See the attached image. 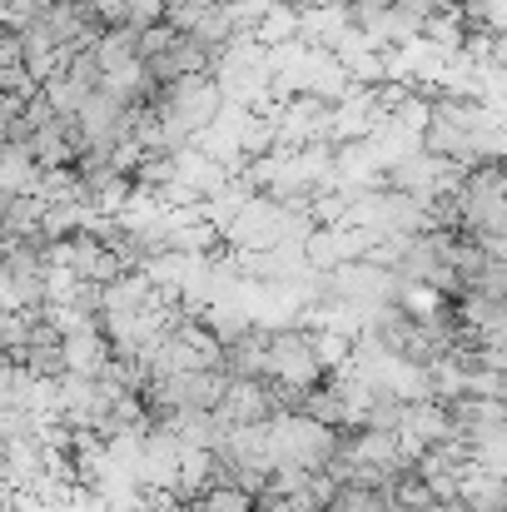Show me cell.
Listing matches in <instances>:
<instances>
[{"instance_id":"cell-1","label":"cell","mask_w":507,"mask_h":512,"mask_svg":"<svg viewBox=\"0 0 507 512\" xmlns=\"http://www.w3.org/2000/svg\"><path fill=\"white\" fill-rule=\"evenodd\" d=\"M224 110H229V100H224V90H219V80H214V75H194V80L169 85L165 105H160V115L174 120L179 130H189V135H194V145H199V135H209V130L219 125V115H224Z\"/></svg>"},{"instance_id":"cell-2","label":"cell","mask_w":507,"mask_h":512,"mask_svg":"<svg viewBox=\"0 0 507 512\" xmlns=\"http://www.w3.org/2000/svg\"><path fill=\"white\" fill-rule=\"evenodd\" d=\"M329 512H403L393 488H373V483H343Z\"/></svg>"},{"instance_id":"cell-3","label":"cell","mask_w":507,"mask_h":512,"mask_svg":"<svg viewBox=\"0 0 507 512\" xmlns=\"http://www.w3.org/2000/svg\"><path fill=\"white\" fill-rule=\"evenodd\" d=\"M40 90H45V100H50V110H55L60 120H80V110H85L90 95H95V90H85V85L70 80V75H55V80H45Z\"/></svg>"},{"instance_id":"cell-4","label":"cell","mask_w":507,"mask_h":512,"mask_svg":"<svg viewBox=\"0 0 507 512\" xmlns=\"http://www.w3.org/2000/svg\"><path fill=\"white\" fill-rule=\"evenodd\" d=\"M254 40H259V45H269V50H284V45H294V40H299V10H284V5H274V10L259 20Z\"/></svg>"},{"instance_id":"cell-5","label":"cell","mask_w":507,"mask_h":512,"mask_svg":"<svg viewBox=\"0 0 507 512\" xmlns=\"http://www.w3.org/2000/svg\"><path fill=\"white\" fill-rule=\"evenodd\" d=\"M60 75L80 80L85 90H100V85H105V65H100V55H95V50H75V55H65Z\"/></svg>"},{"instance_id":"cell-6","label":"cell","mask_w":507,"mask_h":512,"mask_svg":"<svg viewBox=\"0 0 507 512\" xmlns=\"http://www.w3.org/2000/svg\"><path fill=\"white\" fill-rule=\"evenodd\" d=\"M0 90H5V100H20V105H30V100L40 95V80H35L25 65H10V70H0Z\"/></svg>"},{"instance_id":"cell-7","label":"cell","mask_w":507,"mask_h":512,"mask_svg":"<svg viewBox=\"0 0 507 512\" xmlns=\"http://www.w3.org/2000/svg\"><path fill=\"white\" fill-rule=\"evenodd\" d=\"M473 294H483V299H493V304L507 309V264H488V274L473 284Z\"/></svg>"},{"instance_id":"cell-8","label":"cell","mask_w":507,"mask_h":512,"mask_svg":"<svg viewBox=\"0 0 507 512\" xmlns=\"http://www.w3.org/2000/svg\"><path fill=\"white\" fill-rule=\"evenodd\" d=\"M274 5H284V10H309V5H319V0H274Z\"/></svg>"},{"instance_id":"cell-9","label":"cell","mask_w":507,"mask_h":512,"mask_svg":"<svg viewBox=\"0 0 507 512\" xmlns=\"http://www.w3.org/2000/svg\"><path fill=\"white\" fill-rule=\"evenodd\" d=\"M353 5H373V10H393L398 0H353Z\"/></svg>"}]
</instances>
